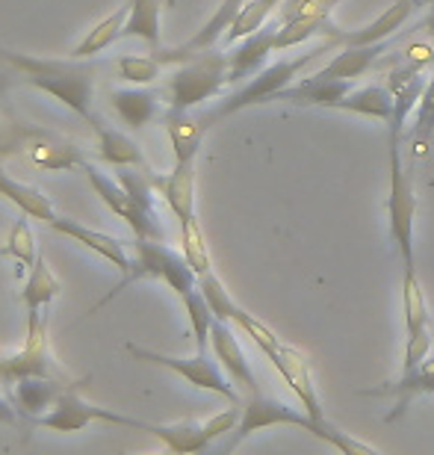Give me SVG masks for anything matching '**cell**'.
Here are the masks:
<instances>
[{"instance_id":"cell-1","label":"cell","mask_w":434,"mask_h":455,"mask_svg":"<svg viewBox=\"0 0 434 455\" xmlns=\"http://www.w3.org/2000/svg\"><path fill=\"white\" fill-rule=\"evenodd\" d=\"M0 60H6L24 84H30L39 92L51 95L53 101L68 107L71 113L92 122V98H95V68L86 66L83 60H44L30 57L18 51H0Z\"/></svg>"},{"instance_id":"cell-2","label":"cell","mask_w":434,"mask_h":455,"mask_svg":"<svg viewBox=\"0 0 434 455\" xmlns=\"http://www.w3.org/2000/svg\"><path fill=\"white\" fill-rule=\"evenodd\" d=\"M272 426H296L302 432H311L313 438H320L322 443H328L337 452H346V455H373L375 450L367 447L355 438H349L346 432H340L337 426L328 423L325 417H313L307 411H298V408H289L281 399H272V396H264L251 394L246 403H242V414H240V423L233 429V438L228 443V450H233L237 443H242L249 435H255L260 429H272Z\"/></svg>"},{"instance_id":"cell-3","label":"cell","mask_w":434,"mask_h":455,"mask_svg":"<svg viewBox=\"0 0 434 455\" xmlns=\"http://www.w3.org/2000/svg\"><path fill=\"white\" fill-rule=\"evenodd\" d=\"M331 48H334V44L322 39L320 44H313L311 51L296 53V57H287V60H278V62H272V66L260 68L255 77H249L246 84L237 89V92H231L228 98H222V101L216 104L210 113L201 116L204 124L210 127V122H216V118H225V116L240 113V110H249V107L272 101V98L281 92V89H287L289 84H296V77H302V71L311 66L316 57L328 53Z\"/></svg>"},{"instance_id":"cell-4","label":"cell","mask_w":434,"mask_h":455,"mask_svg":"<svg viewBox=\"0 0 434 455\" xmlns=\"http://www.w3.org/2000/svg\"><path fill=\"white\" fill-rule=\"evenodd\" d=\"M142 278L162 281V284H169L180 299H184L189 290L198 287V275H195V269L189 267V260L184 258V251L169 249L162 240H139L137 236V245H133V254H130V269L122 275L113 293L101 299L98 307L113 302V296L124 293L130 284H137Z\"/></svg>"},{"instance_id":"cell-5","label":"cell","mask_w":434,"mask_h":455,"mask_svg":"<svg viewBox=\"0 0 434 455\" xmlns=\"http://www.w3.org/2000/svg\"><path fill=\"white\" fill-rule=\"evenodd\" d=\"M228 84V53L210 48L178 62V68L166 80V104L175 110H195L198 104L219 95Z\"/></svg>"},{"instance_id":"cell-6","label":"cell","mask_w":434,"mask_h":455,"mask_svg":"<svg viewBox=\"0 0 434 455\" xmlns=\"http://www.w3.org/2000/svg\"><path fill=\"white\" fill-rule=\"evenodd\" d=\"M402 133L391 127V196H387V220H391V236L402 267L414 263V222H417V196H414V178L402 160Z\"/></svg>"},{"instance_id":"cell-7","label":"cell","mask_w":434,"mask_h":455,"mask_svg":"<svg viewBox=\"0 0 434 455\" xmlns=\"http://www.w3.org/2000/svg\"><path fill=\"white\" fill-rule=\"evenodd\" d=\"M83 172L89 178V184H92L95 196L101 198L107 211H113L119 220H124L130 225V231L139 236V240H162L166 243V228H162L160 222V213H151L145 211V207H139L137 202H133V196L124 189V184L119 178L113 175H104L101 169L92 166V163H83Z\"/></svg>"},{"instance_id":"cell-8","label":"cell","mask_w":434,"mask_h":455,"mask_svg":"<svg viewBox=\"0 0 434 455\" xmlns=\"http://www.w3.org/2000/svg\"><path fill=\"white\" fill-rule=\"evenodd\" d=\"M36 423L44 426V429L66 432V435L83 432L89 423H113V426H128V429H139V432L145 426V420H137V417H124L119 411H113V408L86 403V399L77 394V387H68L48 414L36 417Z\"/></svg>"},{"instance_id":"cell-9","label":"cell","mask_w":434,"mask_h":455,"mask_svg":"<svg viewBox=\"0 0 434 455\" xmlns=\"http://www.w3.org/2000/svg\"><path fill=\"white\" fill-rule=\"evenodd\" d=\"M128 352L137 361L157 363V367L171 370L175 376L189 381V385L198 387V390H210V394L225 396L231 405H240V394L228 385V379L222 376V370L216 367L210 358H207V352H198L195 358H175V355H162V352H154V349H142V346H133V343H128Z\"/></svg>"},{"instance_id":"cell-10","label":"cell","mask_w":434,"mask_h":455,"mask_svg":"<svg viewBox=\"0 0 434 455\" xmlns=\"http://www.w3.org/2000/svg\"><path fill=\"white\" fill-rule=\"evenodd\" d=\"M420 0H396L393 6H387L375 21H369L364 30H340L337 24H331L328 30L322 33L325 42H331L334 48H351V44H375L391 39L396 30H402V24L417 12Z\"/></svg>"},{"instance_id":"cell-11","label":"cell","mask_w":434,"mask_h":455,"mask_svg":"<svg viewBox=\"0 0 434 455\" xmlns=\"http://www.w3.org/2000/svg\"><path fill=\"white\" fill-rule=\"evenodd\" d=\"M27 376H57V363L48 349V323L27 331V343L18 355L0 358V385L4 387Z\"/></svg>"},{"instance_id":"cell-12","label":"cell","mask_w":434,"mask_h":455,"mask_svg":"<svg viewBox=\"0 0 434 455\" xmlns=\"http://www.w3.org/2000/svg\"><path fill=\"white\" fill-rule=\"evenodd\" d=\"M242 6H246V0H222L219 9L213 12V18L193 36V39H186L184 44L169 48V51H154V57H157L162 66H178V62L195 57V53H204V51L216 48V42L225 39V33L231 30L233 18L240 15Z\"/></svg>"},{"instance_id":"cell-13","label":"cell","mask_w":434,"mask_h":455,"mask_svg":"<svg viewBox=\"0 0 434 455\" xmlns=\"http://www.w3.org/2000/svg\"><path fill=\"white\" fill-rule=\"evenodd\" d=\"M210 349L216 355V361L222 363V370L228 372V379L242 390V394H246V396L257 394L260 387H257L255 370H251V363L246 358V352H242L237 334L231 331V325L225 323V320L213 323V329H210Z\"/></svg>"},{"instance_id":"cell-14","label":"cell","mask_w":434,"mask_h":455,"mask_svg":"<svg viewBox=\"0 0 434 455\" xmlns=\"http://www.w3.org/2000/svg\"><path fill=\"white\" fill-rule=\"evenodd\" d=\"M68 387L75 385H66L57 376H27L12 381L6 390H9V403L21 411V417H33L36 420V417L48 414Z\"/></svg>"},{"instance_id":"cell-15","label":"cell","mask_w":434,"mask_h":455,"mask_svg":"<svg viewBox=\"0 0 434 455\" xmlns=\"http://www.w3.org/2000/svg\"><path fill=\"white\" fill-rule=\"evenodd\" d=\"M59 293H62V281L53 275L48 260L39 254V260H36L33 269L27 272V281L21 290V302L27 307V331L39 329L42 323H48V311Z\"/></svg>"},{"instance_id":"cell-16","label":"cell","mask_w":434,"mask_h":455,"mask_svg":"<svg viewBox=\"0 0 434 455\" xmlns=\"http://www.w3.org/2000/svg\"><path fill=\"white\" fill-rule=\"evenodd\" d=\"M351 92V80H340V77H304L289 84L281 89L272 101H287L296 107H322V110H334L343 98Z\"/></svg>"},{"instance_id":"cell-17","label":"cell","mask_w":434,"mask_h":455,"mask_svg":"<svg viewBox=\"0 0 434 455\" xmlns=\"http://www.w3.org/2000/svg\"><path fill=\"white\" fill-rule=\"evenodd\" d=\"M154 187L166 198L169 211L178 216L180 225L198 220L195 216V157L175 160V169L166 178H154Z\"/></svg>"},{"instance_id":"cell-18","label":"cell","mask_w":434,"mask_h":455,"mask_svg":"<svg viewBox=\"0 0 434 455\" xmlns=\"http://www.w3.org/2000/svg\"><path fill=\"white\" fill-rule=\"evenodd\" d=\"M275 33L278 27H260L257 33L246 36L237 42V48L228 53V80L242 84V80L255 77L260 68H266L269 53H275Z\"/></svg>"},{"instance_id":"cell-19","label":"cell","mask_w":434,"mask_h":455,"mask_svg":"<svg viewBox=\"0 0 434 455\" xmlns=\"http://www.w3.org/2000/svg\"><path fill=\"white\" fill-rule=\"evenodd\" d=\"M51 228L57 234L71 236L75 243L86 245L89 251H95L98 258H104L107 263H113V267L119 269L122 275L130 269V254H128V249H124V243L115 240V236L92 231V228H86L83 222H77V220H68V216H57V220L51 222Z\"/></svg>"},{"instance_id":"cell-20","label":"cell","mask_w":434,"mask_h":455,"mask_svg":"<svg viewBox=\"0 0 434 455\" xmlns=\"http://www.w3.org/2000/svg\"><path fill=\"white\" fill-rule=\"evenodd\" d=\"M434 394V355L420 363L417 370L411 372H402L393 385L387 387H369V390H360V396H393L396 399V408L387 414V420H399V417L408 411L411 399L414 396H431Z\"/></svg>"},{"instance_id":"cell-21","label":"cell","mask_w":434,"mask_h":455,"mask_svg":"<svg viewBox=\"0 0 434 455\" xmlns=\"http://www.w3.org/2000/svg\"><path fill=\"white\" fill-rule=\"evenodd\" d=\"M110 107L128 131H142V127H148L160 116V95L154 89L130 84L124 89H113Z\"/></svg>"},{"instance_id":"cell-22","label":"cell","mask_w":434,"mask_h":455,"mask_svg":"<svg viewBox=\"0 0 434 455\" xmlns=\"http://www.w3.org/2000/svg\"><path fill=\"white\" fill-rule=\"evenodd\" d=\"M272 367L281 372V379L287 381L289 387H293V394L298 396V403H302V408L307 414L313 417H325L322 405H320V396H316L313 390V379H311V370H307V361L298 355L293 346L281 343V349H278L272 358Z\"/></svg>"},{"instance_id":"cell-23","label":"cell","mask_w":434,"mask_h":455,"mask_svg":"<svg viewBox=\"0 0 434 455\" xmlns=\"http://www.w3.org/2000/svg\"><path fill=\"white\" fill-rule=\"evenodd\" d=\"M92 133H95V151L98 157L104 163H110V166H137V169H145V154L137 145V140H130L128 133L119 131V127L101 122L98 116H92Z\"/></svg>"},{"instance_id":"cell-24","label":"cell","mask_w":434,"mask_h":455,"mask_svg":"<svg viewBox=\"0 0 434 455\" xmlns=\"http://www.w3.org/2000/svg\"><path fill=\"white\" fill-rule=\"evenodd\" d=\"M24 151L30 154V160L36 166L48 169V172H62V169H83V151L77 148V145H71L66 140H59V136H51L44 131H36L30 140H27Z\"/></svg>"},{"instance_id":"cell-25","label":"cell","mask_w":434,"mask_h":455,"mask_svg":"<svg viewBox=\"0 0 434 455\" xmlns=\"http://www.w3.org/2000/svg\"><path fill=\"white\" fill-rule=\"evenodd\" d=\"M426 71L408 66V62H402V66H393L391 75H387V89H391L393 101H396V116L393 122L387 127H396V131H405V122H408V113L417 110L420 98H422V89H426L429 80L422 77Z\"/></svg>"},{"instance_id":"cell-26","label":"cell","mask_w":434,"mask_h":455,"mask_svg":"<svg viewBox=\"0 0 434 455\" xmlns=\"http://www.w3.org/2000/svg\"><path fill=\"white\" fill-rule=\"evenodd\" d=\"M0 198H6L9 204H15L18 211L27 213L30 220H39L44 225H51L59 216L57 211H53V202L42 193L39 187H30V184H21V180H15L4 169V163H0Z\"/></svg>"},{"instance_id":"cell-27","label":"cell","mask_w":434,"mask_h":455,"mask_svg":"<svg viewBox=\"0 0 434 455\" xmlns=\"http://www.w3.org/2000/svg\"><path fill=\"white\" fill-rule=\"evenodd\" d=\"M166 133L171 140V151H175V160H189V157H198V148H201V140H204V118L193 116V110H175L169 107L166 110Z\"/></svg>"},{"instance_id":"cell-28","label":"cell","mask_w":434,"mask_h":455,"mask_svg":"<svg viewBox=\"0 0 434 455\" xmlns=\"http://www.w3.org/2000/svg\"><path fill=\"white\" fill-rule=\"evenodd\" d=\"M142 432L154 435L166 443L169 452H178V455H189V452H204L210 447V438L204 432V423H195V420H184V423H169V426H157V423H145Z\"/></svg>"},{"instance_id":"cell-29","label":"cell","mask_w":434,"mask_h":455,"mask_svg":"<svg viewBox=\"0 0 434 455\" xmlns=\"http://www.w3.org/2000/svg\"><path fill=\"white\" fill-rule=\"evenodd\" d=\"M334 110L351 113V116H367L378 118V122L391 124L396 116V101L387 86H364V89H351Z\"/></svg>"},{"instance_id":"cell-30","label":"cell","mask_w":434,"mask_h":455,"mask_svg":"<svg viewBox=\"0 0 434 455\" xmlns=\"http://www.w3.org/2000/svg\"><path fill=\"white\" fill-rule=\"evenodd\" d=\"M384 53V42L375 44H351V48H343L337 57L316 71V77H340V80H355L364 71H369V66Z\"/></svg>"},{"instance_id":"cell-31","label":"cell","mask_w":434,"mask_h":455,"mask_svg":"<svg viewBox=\"0 0 434 455\" xmlns=\"http://www.w3.org/2000/svg\"><path fill=\"white\" fill-rule=\"evenodd\" d=\"M160 9L162 0H128L124 39H142L151 51H160Z\"/></svg>"},{"instance_id":"cell-32","label":"cell","mask_w":434,"mask_h":455,"mask_svg":"<svg viewBox=\"0 0 434 455\" xmlns=\"http://www.w3.org/2000/svg\"><path fill=\"white\" fill-rule=\"evenodd\" d=\"M124 21H128V4L115 9L113 15H107L104 21H98V24L92 27V30H89V33L83 36V42H80L77 48L68 53V57H75V60H89V57H95V53L107 51L113 42L124 39Z\"/></svg>"},{"instance_id":"cell-33","label":"cell","mask_w":434,"mask_h":455,"mask_svg":"<svg viewBox=\"0 0 434 455\" xmlns=\"http://www.w3.org/2000/svg\"><path fill=\"white\" fill-rule=\"evenodd\" d=\"M402 314H405V334L408 338L429 329V307L417 278V267H402Z\"/></svg>"},{"instance_id":"cell-34","label":"cell","mask_w":434,"mask_h":455,"mask_svg":"<svg viewBox=\"0 0 434 455\" xmlns=\"http://www.w3.org/2000/svg\"><path fill=\"white\" fill-rule=\"evenodd\" d=\"M331 27V15H298L289 18V21H281L275 33V51H289L304 44L313 36H322Z\"/></svg>"},{"instance_id":"cell-35","label":"cell","mask_w":434,"mask_h":455,"mask_svg":"<svg viewBox=\"0 0 434 455\" xmlns=\"http://www.w3.org/2000/svg\"><path fill=\"white\" fill-rule=\"evenodd\" d=\"M30 216H21L12 231H9L6 236V245H4V254L6 258L15 260V272L18 275H27V272L33 269V263L39 260V249H36V236H33V228H30Z\"/></svg>"},{"instance_id":"cell-36","label":"cell","mask_w":434,"mask_h":455,"mask_svg":"<svg viewBox=\"0 0 434 455\" xmlns=\"http://www.w3.org/2000/svg\"><path fill=\"white\" fill-rule=\"evenodd\" d=\"M281 4H284V0H246V6L240 9L237 18H233L231 30L225 33V42L237 44L240 39H246V36L257 33L260 27H266L269 15H272Z\"/></svg>"},{"instance_id":"cell-37","label":"cell","mask_w":434,"mask_h":455,"mask_svg":"<svg viewBox=\"0 0 434 455\" xmlns=\"http://www.w3.org/2000/svg\"><path fill=\"white\" fill-rule=\"evenodd\" d=\"M184 307L189 314V325H193V334H195V349L198 352H207V346H210V329L216 323V314L210 311V305H207V299L201 296V290H189L184 296Z\"/></svg>"},{"instance_id":"cell-38","label":"cell","mask_w":434,"mask_h":455,"mask_svg":"<svg viewBox=\"0 0 434 455\" xmlns=\"http://www.w3.org/2000/svg\"><path fill=\"white\" fill-rule=\"evenodd\" d=\"M180 243H184V258L189 260V267L195 269V275H204V272L213 269L210 251H207V243H204V234H201L198 220L180 225Z\"/></svg>"},{"instance_id":"cell-39","label":"cell","mask_w":434,"mask_h":455,"mask_svg":"<svg viewBox=\"0 0 434 455\" xmlns=\"http://www.w3.org/2000/svg\"><path fill=\"white\" fill-rule=\"evenodd\" d=\"M198 290H201V296L207 299V305H210V311L216 314V320H225V323H233V311H237V302L231 299V293L225 290V284L219 278L210 272H204V275H198Z\"/></svg>"},{"instance_id":"cell-40","label":"cell","mask_w":434,"mask_h":455,"mask_svg":"<svg viewBox=\"0 0 434 455\" xmlns=\"http://www.w3.org/2000/svg\"><path fill=\"white\" fill-rule=\"evenodd\" d=\"M434 136V77L426 84V89H422V98L417 104V118H414V127H411V142L417 145V154H422L429 148Z\"/></svg>"},{"instance_id":"cell-41","label":"cell","mask_w":434,"mask_h":455,"mask_svg":"<svg viewBox=\"0 0 434 455\" xmlns=\"http://www.w3.org/2000/svg\"><path fill=\"white\" fill-rule=\"evenodd\" d=\"M4 92H6V80L0 77V157L24 148L27 140L36 133V127H27L21 122H15V118L4 110Z\"/></svg>"},{"instance_id":"cell-42","label":"cell","mask_w":434,"mask_h":455,"mask_svg":"<svg viewBox=\"0 0 434 455\" xmlns=\"http://www.w3.org/2000/svg\"><path fill=\"white\" fill-rule=\"evenodd\" d=\"M115 71L124 84L133 86H151L160 77L162 62L157 57H119L115 60Z\"/></svg>"},{"instance_id":"cell-43","label":"cell","mask_w":434,"mask_h":455,"mask_svg":"<svg viewBox=\"0 0 434 455\" xmlns=\"http://www.w3.org/2000/svg\"><path fill=\"white\" fill-rule=\"evenodd\" d=\"M233 323H237L240 329L246 331L249 338L260 346V352H264L266 358H272V355L281 349V338H278L272 329H266V325L260 323V320H255V316H251L249 311H242V307H237V311H233Z\"/></svg>"},{"instance_id":"cell-44","label":"cell","mask_w":434,"mask_h":455,"mask_svg":"<svg viewBox=\"0 0 434 455\" xmlns=\"http://www.w3.org/2000/svg\"><path fill=\"white\" fill-rule=\"evenodd\" d=\"M429 352H431V334H429V329H426V331H420V334H411V338H408V346H405L402 372L417 370L420 363L429 358Z\"/></svg>"},{"instance_id":"cell-45","label":"cell","mask_w":434,"mask_h":455,"mask_svg":"<svg viewBox=\"0 0 434 455\" xmlns=\"http://www.w3.org/2000/svg\"><path fill=\"white\" fill-rule=\"evenodd\" d=\"M18 420H21V411L9 403V399L0 396V423H9V426H15Z\"/></svg>"},{"instance_id":"cell-46","label":"cell","mask_w":434,"mask_h":455,"mask_svg":"<svg viewBox=\"0 0 434 455\" xmlns=\"http://www.w3.org/2000/svg\"><path fill=\"white\" fill-rule=\"evenodd\" d=\"M431 6V15H429V36H431V44H434V0H429Z\"/></svg>"}]
</instances>
